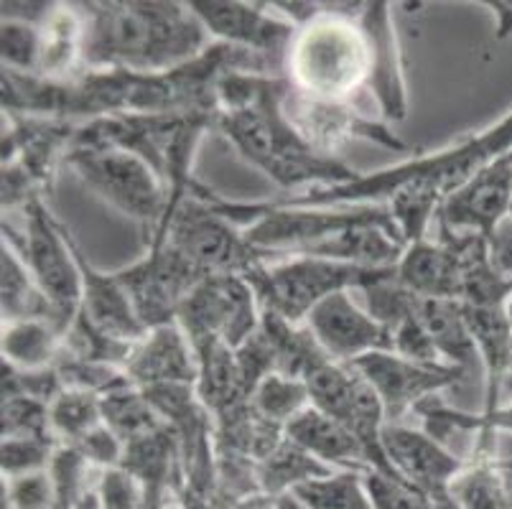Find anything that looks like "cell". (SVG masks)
I'll list each match as a JSON object with an SVG mask.
<instances>
[{"mask_svg":"<svg viewBox=\"0 0 512 509\" xmlns=\"http://www.w3.org/2000/svg\"><path fill=\"white\" fill-rule=\"evenodd\" d=\"M286 77L230 72L217 84L214 130L281 189H324L360 179L355 168L316 151L286 115Z\"/></svg>","mask_w":512,"mask_h":509,"instance_id":"6da1fadb","label":"cell"},{"mask_svg":"<svg viewBox=\"0 0 512 509\" xmlns=\"http://www.w3.org/2000/svg\"><path fill=\"white\" fill-rule=\"evenodd\" d=\"M85 69L164 74L194 62L214 44L189 3L130 0L82 3Z\"/></svg>","mask_w":512,"mask_h":509,"instance_id":"7a4b0ae2","label":"cell"},{"mask_svg":"<svg viewBox=\"0 0 512 509\" xmlns=\"http://www.w3.org/2000/svg\"><path fill=\"white\" fill-rule=\"evenodd\" d=\"M507 153H512V112L492 128L456 140V143L431 153V156H418L413 161L400 163V166L377 171V174L360 176L352 184L324 186V189H309L301 191V194L281 196V199H273V204H278V207L380 204L383 199L388 202L390 194L403 184L418 186V189L434 194L444 204L456 189H462L482 168L500 161Z\"/></svg>","mask_w":512,"mask_h":509,"instance_id":"3957f363","label":"cell"},{"mask_svg":"<svg viewBox=\"0 0 512 509\" xmlns=\"http://www.w3.org/2000/svg\"><path fill=\"white\" fill-rule=\"evenodd\" d=\"M365 3H327L324 13L296 28L286 54L293 90L314 100L349 102L367 90L370 49L360 26Z\"/></svg>","mask_w":512,"mask_h":509,"instance_id":"277c9868","label":"cell"},{"mask_svg":"<svg viewBox=\"0 0 512 509\" xmlns=\"http://www.w3.org/2000/svg\"><path fill=\"white\" fill-rule=\"evenodd\" d=\"M393 273L296 255L276 265H255L245 273V280L253 286L260 314L281 316L288 324H306L311 311L334 293L365 291Z\"/></svg>","mask_w":512,"mask_h":509,"instance_id":"5b68a950","label":"cell"},{"mask_svg":"<svg viewBox=\"0 0 512 509\" xmlns=\"http://www.w3.org/2000/svg\"><path fill=\"white\" fill-rule=\"evenodd\" d=\"M64 163L110 207L136 219L148 245L158 240L169 212V189L141 156L123 148H69Z\"/></svg>","mask_w":512,"mask_h":509,"instance_id":"8992f818","label":"cell"},{"mask_svg":"<svg viewBox=\"0 0 512 509\" xmlns=\"http://www.w3.org/2000/svg\"><path fill=\"white\" fill-rule=\"evenodd\" d=\"M220 196L209 199L186 196L174 209L158 245H169L192 265L202 278L212 275H245L268 260V252L248 242L245 230L217 209ZM153 245V247H158Z\"/></svg>","mask_w":512,"mask_h":509,"instance_id":"52a82bcc","label":"cell"},{"mask_svg":"<svg viewBox=\"0 0 512 509\" xmlns=\"http://www.w3.org/2000/svg\"><path fill=\"white\" fill-rule=\"evenodd\" d=\"M23 214V235L3 219V242L11 245L23 263L29 265L31 275L54 308V324L64 336L82 308V275L69 245V230L59 219L51 217L44 199H34Z\"/></svg>","mask_w":512,"mask_h":509,"instance_id":"ba28073f","label":"cell"},{"mask_svg":"<svg viewBox=\"0 0 512 509\" xmlns=\"http://www.w3.org/2000/svg\"><path fill=\"white\" fill-rule=\"evenodd\" d=\"M176 324L189 342H222L240 349L260 329V306L245 275H212L181 303Z\"/></svg>","mask_w":512,"mask_h":509,"instance_id":"9c48e42d","label":"cell"},{"mask_svg":"<svg viewBox=\"0 0 512 509\" xmlns=\"http://www.w3.org/2000/svg\"><path fill=\"white\" fill-rule=\"evenodd\" d=\"M349 367H355V372H360L375 390L388 423H398L403 415L434 398L436 392L459 385L467 377V372L451 364L416 362L395 352H370Z\"/></svg>","mask_w":512,"mask_h":509,"instance_id":"30bf717a","label":"cell"},{"mask_svg":"<svg viewBox=\"0 0 512 509\" xmlns=\"http://www.w3.org/2000/svg\"><path fill=\"white\" fill-rule=\"evenodd\" d=\"M118 280L128 291L138 319L148 331L174 324L181 303L202 283V275L176 255L169 245L148 247L146 258L130 268L118 270Z\"/></svg>","mask_w":512,"mask_h":509,"instance_id":"8fae6325","label":"cell"},{"mask_svg":"<svg viewBox=\"0 0 512 509\" xmlns=\"http://www.w3.org/2000/svg\"><path fill=\"white\" fill-rule=\"evenodd\" d=\"M286 115L311 146L327 156H334L349 140H372L390 151H413L406 140L390 133L388 125L357 110L352 102L314 100L293 90L291 84L286 95Z\"/></svg>","mask_w":512,"mask_h":509,"instance_id":"7c38bea8","label":"cell"},{"mask_svg":"<svg viewBox=\"0 0 512 509\" xmlns=\"http://www.w3.org/2000/svg\"><path fill=\"white\" fill-rule=\"evenodd\" d=\"M212 41L265 56L286 72V54L296 36L291 21L271 16L268 3H237V0H192L189 3Z\"/></svg>","mask_w":512,"mask_h":509,"instance_id":"4fadbf2b","label":"cell"},{"mask_svg":"<svg viewBox=\"0 0 512 509\" xmlns=\"http://www.w3.org/2000/svg\"><path fill=\"white\" fill-rule=\"evenodd\" d=\"M383 446L398 476H403L418 492L426 494L434 509H456L449 497V489L456 474L467 464L456 459L444 443L428 436L426 431L388 423L383 428Z\"/></svg>","mask_w":512,"mask_h":509,"instance_id":"5bb4252c","label":"cell"},{"mask_svg":"<svg viewBox=\"0 0 512 509\" xmlns=\"http://www.w3.org/2000/svg\"><path fill=\"white\" fill-rule=\"evenodd\" d=\"M512 207V153L482 168L474 179L441 204L436 227L451 232H474L490 240Z\"/></svg>","mask_w":512,"mask_h":509,"instance_id":"9a60e30c","label":"cell"},{"mask_svg":"<svg viewBox=\"0 0 512 509\" xmlns=\"http://www.w3.org/2000/svg\"><path fill=\"white\" fill-rule=\"evenodd\" d=\"M360 26L365 31L367 49H370L367 92L375 97L380 118L400 123L408 115V90L390 3H383V0L365 3L360 13Z\"/></svg>","mask_w":512,"mask_h":509,"instance_id":"2e32d148","label":"cell"},{"mask_svg":"<svg viewBox=\"0 0 512 509\" xmlns=\"http://www.w3.org/2000/svg\"><path fill=\"white\" fill-rule=\"evenodd\" d=\"M319 347L329 359L352 364L370 352H390V336L365 308L352 301V291L334 293L321 301L306 319Z\"/></svg>","mask_w":512,"mask_h":509,"instance_id":"e0dca14e","label":"cell"},{"mask_svg":"<svg viewBox=\"0 0 512 509\" xmlns=\"http://www.w3.org/2000/svg\"><path fill=\"white\" fill-rule=\"evenodd\" d=\"M125 375L141 390L161 385H194L199 382V362L189 336L179 324L156 326L130 352Z\"/></svg>","mask_w":512,"mask_h":509,"instance_id":"ac0fdd59","label":"cell"},{"mask_svg":"<svg viewBox=\"0 0 512 509\" xmlns=\"http://www.w3.org/2000/svg\"><path fill=\"white\" fill-rule=\"evenodd\" d=\"M69 245H72L74 258H77L79 275H82V308L79 314L85 316L95 329L107 334L110 339H118L125 344L141 342L148 329L143 321L138 319L133 301H130L128 291L118 280L115 273H102L97 270L90 260L85 258L82 247L69 232Z\"/></svg>","mask_w":512,"mask_h":509,"instance_id":"d6986e66","label":"cell"},{"mask_svg":"<svg viewBox=\"0 0 512 509\" xmlns=\"http://www.w3.org/2000/svg\"><path fill=\"white\" fill-rule=\"evenodd\" d=\"M464 306V303H462ZM469 331L477 344L484 377V403L479 413L500 408V392L512 377V324L507 306H464Z\"/></svg>","mask_w":512,"mask_h":509,"instance_id":"ffe728a7","label":"cell"},{"mask_svg":"<svg viewBox=\"0 0 512 509\" xmlns=\"http://www.w3.org/2000/svg\"><path fill=\"white\" fill-rule=\"evenodd\" d=\"M286 438H291L316 461L337 471H360V474L370 471L365 448L349 433V428L332 415L321 413L314 405H309L304 413L288 423Z\"/></svg>","mask_w":512,"mask_h":509,"instance_id":"44dd1931","label":"cell"},{"mask_svg":"<svg viewBox=\"0 0 512 509\" xmlns=\"http://www.w3.org/2000/svg\"><path fill=\"white\" fill-rule=\"evenodd\" d=\"M41 64L36 77L51 82H72L85 72V16L77 6L54 3V11L41 23Z\"/></svg>","mask_w":512,"mask_h":509,"instance_id":"7402d4cb","label":"cell"},{"mask_svg":"<svg viewBox=\"0 0 512 509\" xmlns=\"http://www.w3.org/2000/svg\"><path fill=\"white\" fill-rule=\"evenodd\" d=\"M395 278L418 298H449L459 301V263L451 245L441 237L408 245L395 268Z\"/></svg>","mask_w":512,"mask_h":509,"instance_id":"603a6c76","label":"cell"},{"mask_svg":"<svg viewBox=\"0 0 512 509\" xmlns=\"http://www.w3.org/2000/svg\"><path fill=\"white\" fill-rule=\"evenodd\" d=\"M421 319L441 362L459 367L467 375L474 364H479V370H482L477 344L469 331L462 303L449 301V298H426V301L421 298Z\"/></svg>","mask_w":512,"mask_h":509,"instance_id":"cb8c5ba5","label":"cell"},{"mask_svg":"<svg viewBox=\"0 0 512 509\" xmlns=\"http://www.w3.org/2000/svg\"><path fill=\"white\" fill-rule=\"evenodd\" d=\"M0 308H3V324L11 321H51L54 324V308L41 291L29 265L3 242V258H0ZM57 326V324H54Z\"/></svg>","mask_w":512,"mask_h":509,"instance_id":"d4e9b609","label":"cell"},{"mask_svg":"<svg viewBox=\"0 0 512 509\" xmlns=\"http://www.w3.org/2000/svg\"><path fill=\"white\" fill-rule=\"evenodd\" d=\"M64 349V336L51 321H11L3 324V362L23 372L54 367Z\"/></svg>","mask_w":512,"mask_h":509,"instance_id":"484cf974","label":"cell"},{"mask_svg":"<svg viewBox=\"0 0 512 509\" xmlns=\"http://www.w3.org/2000/svg\"><path fill=\"white\" fill-rule=\"evenodd\" d=\"M337 469L321 464L314 456L306 454L304 448L296 446L291 438L283 436V441L273 448L271 454L265 456L260 464H255V479H258L260 489L265 494H271L273 499L288 494L293 487H299L301 482L309 479H319V476H329Z\"/></svg>","mask_w":512,"mask_h":509,"instance_id":"4316f807","label":"cell"},{"mask_svg":"<svg viewBox=\"0 0 512 509\" xmlns=\"http://www.w3.org/2000/svg\"><path fill=\"white\" fill-rule=\"evenodd\" d=\"M102 418L125 446L138 441V438L151 436V433L161 431L166 426L164 418L158 415L151 400L146 398V392L133 385V382L102 395Z\"/></svg>","mask_w":512,"mask_h":509,"instance_id":"83f0119b","label":"cell"},{"mask_svg":"<svg viewBox=\"0 0 512 509\" xmlns=\"http://www.w3.org/2000/svg\"><path fill=\"white\" fill-rule=\"evenodd\" d=\"M416 413L423 418V431L439 443H444L454 433H482V436H492L497 431L512 433V400L492 413H462V410L446 408L436 398H428L426 403L418 405Z\"/></svg>","mask_w":512,"mask_h":509,"instance_id":"f1b7e54d","label":"cell"},{"mask_svg":"<svg viewBox=\"0 0 512 509\" xmlns=\"http://www.w3.org/2000/svg\"><path fill=\"white\" fill-rule=\"evenodd\" d=\"M456 509H512V487L490 459L464 466L449 489Z\"/></svg>","mask_w":512,"mask_h":509,"instance_id":"f546056e","label":"cell"},{"mask_svg":"<svg viewBox=\"0 0 512 509\" xmlns=\"http://www.w3.org/2000/svg\"><path fill=\"white\" fill-rule=\"evenodd\" d=\"M288 494L299 499L306 509H372L360 471H334L329 476L301 482Z\"/></svg>","mask_w":512,"mask_h":509,"instance_id":"4dcf8cb0","label":"cell"},{"mask_svg":"<svg viewBox=\"0 0 512 509\" xmlns=\"http://www.w3.org/2000/svg\"><path fill=\"white\" fill-rule=\"evenodd\" d=\"M250 403L265 420H271V423H276V426L286 431L288 423L309 408L311 395L306 382L299 380V377H286L271 372V375H265L258 382Z\"/></svg>","mask_w":512,"mask_h":509,"instance_id":"1f68e13d","label":"cell"},{"mask_svg":"<svg viewBox=\"0 0 512 509\" xmlns=\"http://www.w3.org/2000/svg\"><path fill=\"white\" fill-rule=\"evenodd\" d=\"M51 433L59 443H74L82 436L105 423L102 418V398L92 392L64 390L54 403L49 405Z\"/></svg>","mask_w":512,"mask_h":509,"instance_id":"d6a6232c","label":"cell"},{"mask_svg":"<svg viewBox=\"0 0 512 509\" xmlns=\"http://www.w3.org/2000/svg\"><path fill=\"white\" fill-rule=\"evenodd\" d=\"M0 56L3 69L16 74H39L41 28L26 21L3 18L0 26Z\"/></svg>","mask_w":512,"mask_h":509,"instance_id":"836d02e7","label":"cell"},{"mask_svg":"<svg viewBox=\"0 0 512 509\" xmlns=\"http://www.w3.org/2000/svg\"><path fill=\"white\" fill-rule=\"evenodd\" d=\"M92 464L79 454L77 448L59 443L54 451V459L49 464L51 482H54V497H57V509H74L77 502L85 497V492L95 484L87 482Z\"/></svg>","mask_w":512,"mask_h":509,"instance_id":"e575fe53","label":"cell"},{"mask_svg":"<svg viewBox=\"0 0 512 509\" xmlns=\"http://www.w3.org/2000/svg\"><path fill=\"white\" fill-rule=\"evenodd\" d=\"M57 446L59 443L54 438H3V446H0L3 479L46 471Z\"/></svg>","mask_w":512,"mask_h":509,"instance_id":"d590c367","label":"cell"},{"mask_svg":"<svg viewBox=\"0 0 512 509\" xmlns=\"http://www.w3.org/2000/svg\"><path fill=\"white\" fill-rule=\"evenodd\" d=\"M3 438H54L49 405L26 395L3 398Z\"/></svg>","mask_w":512,"mask_h":509,"instance_id":"8d00e7d4","label":"cell"},{"mask_svg":"<svg viewBox=\"0 0 512 509\" xmlns=\"http://www.w3.org/2000/svg\"><path fill=\"white\" fill-rule=\"evenodd\" d=\"M362 479H365L372 509H434L431 499L418 492L406 479L388 476L375 469L362 474Z\"/></svg>","mask_w":512,"mask_h":509,"instance_id":"74e56055","label":"cell"},{"mask_svg":"<svg viewBox=\"0 0 512 509\" xmlns=\"http://www.w3.org/2000/svg\"><path fill=\"white\" fill-rule=\"evenodd\" d=\"M3 509H57L49 469L3 479Z\"/></svg>","mask_w":512,"mask_h":509,"instance_id":"f35d334b","label":"cell"},{"mask_svg":"<svg viewBox=\"0 0 512 509\" xmlns=\"http://www.w3.org/2000/svg\"><path fill=\"white\" fill-rule=\"evenodd\" d=\"M97 492L105 509H148L146 487L123 466L102 469L97 476Z\"/></svg>","mask_w":512,"mask_h":509,"instance_id":"ab89813d","label":"cell"},{"mask_svg":"<svg viewBox=\"0 0 512 509\" xmlns=\"http://www.w3.org/2000/svg\"><path fill=\"white\" fill-rule=\"evenodd\" d=\"M69 446L77 448L79 454L85 456L92 466H100V469H115V466L123 464L125 443L115 436L113 428L107 426V423H100L87 436L69 443Z\"/></svg>","mask_w":512,"mask_h":509,"instance_id":"60d3db41","label":"cell"},{"mask_svg":"<svg viewBox=\"0 0 512 509\" xmlns=\"http://www.w3.org/2000/svg\"><path fill=\"white\" fill-rule=\"evenodd\" d=\"M490 252L497 270L512 280V222H502L490 237Z\"/></svg>","mask_w":512,"mask_h":509,"instance_id":"b9f144b4","label":"cell"},{"mask_svg":"<svg viewBox=\"0 0 512 509\" xmlns=\"http://www.w3.org/2000/svg\"><path fill=\"white\" fill-rule=\"evenodd\" d=\"M484 6L492 8V13H495L497 39H507L512 34V0H487Z\"/></svg>","mask_w":512,"mask_h":509,"instance_id":"7bdbcfd3","label":"cell"},{"mask_svg":"<svg viewBox=\"0 0 512 509\" xmlns=\"http://www.w3.org/2000/svg\"><path fill=\"white\" fill-rule=\"evenodd\" d=\"M273 507L276 509H306L299 499H293L291 494H281V497L273 499Z\"/></svg>","mask_w":512,"mask_h":509,"instance_id":"ee69618b","label":"cell"},{"mask_svg":"<svg viewBox=\"0 0 512 509\" xmlns=\"http://www.w3.org/2000/svg\"><path fill=\"white\" fill-rule=\"evenodd\" d=\"M507 316H510V324H512V296L510 301H507Z\"/></svg>","mask_w":512,"mask_h":509,"instance_id":"f6af8a7d","label":"cell"},{"mask_svg":"<svg viewBox=\"0 0 512 509\" xmlns=\"http://www.w3.org/2000/svg\"><path fill=\"white\" fill-rule=\"evenodd\" d=\"M507 222H512V207H510V217H507Z\"/></svg>","mask_w":512,"mask_h":509,"instance_id":"bcb514c9","label":"cell"}]
</instances>
